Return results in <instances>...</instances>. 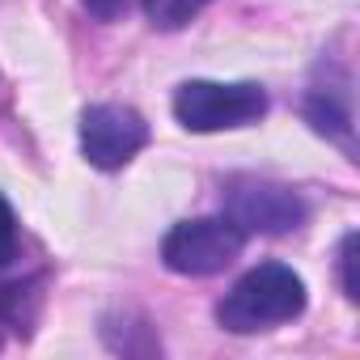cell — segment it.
<instances>
[{
  "mask_svg": "<svg viewBox=\"0 0 360 360\" xmlns=\"http://www.w3.org/2000/svg\"><path fill=\"white\" fill-rule=\"evenodd\" d=\"M301 309H305L301 276L284 263H263L233 284V292L217 305V318L233 335H255V330L292 322Z\"/></svg>",
  "mask_w": 360,
  "mask_h": 360,
  "instance_id": "cell-1",
  "label": "cell"
},
{
  "mask_svg": "<svg viewBox=\"0 0 360 360\" xmlns=\"http://www.w3.org/2000/svg\"><path fill=\"white\" fill-rule=\"evenodd\" d=\"M174 115L187 131H225L246 127L267 115V94L250 81L221 85V81H187L174 94Z\"/></svg>",
  "mask_w": 360,
  "mask_h": 360,
  "instance_id": "cell-2",
  "label": "cell"
},
{
  "mask_svg": "<svg viewBox=\"0 0 360 360\" xmlns=\"http://www.w3.org/2000/svg\"><path fill=\"white\" fill-rule=\"evenodd\" d=\"M242 246H246V233L229 217H200L165 233L161 259L178 276H217L242 255Z\"/></svg>",
  "mask_w": 360,
  "mask_h": 360,
  "instance_id": "cell-3",
  "label": "cell"
},
{
  "mask_svg": "<svg viewBox=\"0 0 360 360\" xmlns=\"http://www.w3.org/2000/svg\"><path fill=\"white\" fill-rule=\"evenodd\" d=\"M229 221L242 233H292L305 221V200L280 183L238 178L229 187Z\"/></svg>",
  "mask_w": 360,
  "mask_h": 360,
  "instance_id": "cell-4",
  "label": "cell"
},
{
  "mask_svg": "<svg viewBox=\"0 0 360 360\" xmlns=\"http://www.w3.org/2000/svg\"><path fill=\"white\" fill-rule=\"evenodd\" d=\"M144 144H148V123L131 106L102 102L81 115V148H85L89 165H98V169L127 165Z\"/></svg>",
  "mask_w": 360,
  "mask_h": 360,
  "instance_id": "cell-5",
  "label": "cell"
},
{
  "mask_svg": "<svg viewBox=\"0 0 360 360\" xmlns=\"http://www.w3.org/2000/svg\"><path fill=\"white\" fill-rule=\"evenodd\" d=\"M208 0H144V13L157 30H183Z\"/></svg>",
  "mask_w": 360,
  "mask_h": 360,
  "instance_id": "cell-6",
  "label": "cell"
},
{
  "mask_svg": "<svg viewBox=\"0 0 360 360\" xmlns=\"http://www.w3.org/2000/svg\"><path fill=\"white\" fill-rule=\"evenodd\" d=\"M339 271H343L347 301H360V233L343 238V246H339Z\"/></svg>",
  "mask_w": 360,
  "mask_h": 360,
  "instance_id": "cell-7",
  "label": "cell"
},
{
  "mask_svg": "<svg viewBox=\"0 0 360 360\" xmlns=\"http://www.w3.org/2000/svg\"><path fill=\"white\" fill-rule=\"evenodd\" d=\"M18 259V217L9 208V200L0 195V267H9Z\"/></svg>",
  "mask_w": 360,
  "mask_h": 360,
  "instance_id": "cell-8",
  "label": "cell"
},
{
  "mask_svg": "<svg viewBox=\"0 0 360 360\" xmlns=\"http://www.w3.org/2000/svg\"><path fill=\"white\" fill-rule=\"evenodd\" d=\"M127 5H131V0H85V9H89L98 22H115V18H123Z\"/></svg>",
  "mask_w": 360,
  "mask_h": 360,
  "instance_id": "cell-9",
  "label": "cell"
}]
</instances>
